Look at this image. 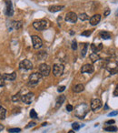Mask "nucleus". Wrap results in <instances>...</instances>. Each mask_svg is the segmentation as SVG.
<instances>
[{"mask_svg":"<svg viewBox=\"0 0 118 133\" xmlns=\"http://www.w3.org/2000/svg\"><path fill=\"white\" fill-rule=\"evenodd\" d=\"M114 96H118V85L116 86V88H115V91H114Z\"/></svg>","mask_w":118,"mask_h":133,"instance_id":"e433bc0d","label":"nucleus"},{"mask_svg":"<svg viewBox=\"0 0 118 133\" xmlns=\"http://www.w3.org/2000/svg\"><path fill=\"white\" fill-rule=\"evenodd\" d=\"M84 89H85V86H84V85L83 84H77L76 86H74V92H75V93H80V92L84 91Z\"/></svg>","mask_w":118,"mask_h":133,"instance_id":"aec40b11","label":"nucleus"},{"mask_svg":"<svg viewBox=\"0 0 118 133\" xmlns=\"http://www.w3.org/2000/svg\"><path fill=\"white\" fill-rule=\"evenodd\" d=\"M94 70V67L93 65L91 64H86V65H84L82 66V68H81V72L82 73H93Z\"/></svg>","mask_w":118,"mask_h":133,"instance_id":"f8f14e48","label":"nucleus"},{"mask_svg":"<svg viewBox=\"0 0 118 133\" xmlns=\"http://www.w3.org/2000/svg\"><path fill=\"white\" fill-rule=\"evenodd\" d=\"M19 67H20L21 69H24V70H29V69H32L33 67V64L32 62L28 59H24L20 62L19 64Z\"/></svg>","mask_w":118,"mask_h":133,"instance_id":"39448f33","label":"nucleus"},{"mask_svg":"<svg viewBox=\"0 0 118 133\" xmlns=\"http://www.w3.org/2000/svg\"><path fill=\"white\" fill-rule=\"evenodd\" d=\"M6 14L8 16V17H11V16H13V13H14V10H13V7H12L11 1H10V0H6Z\"/></svg>","mask_w":118,"mask_h":133,"instance_id":"ddd939ff","label":"nucleus"},{"mask_svg":"<svg viewBox=\"0 0 118 133\" xmlns=\"http://www.w3.org/2000/svg\"><path fill=\"white\" fill-rule=\"evenodd\" d=\"M72 49L73 50H76L77 49V43L75 40H73V42H72Z\"/></svg>","mask_w":118,"mask_h":133,"instance_id":"7c9ffc66","label":"nucleus"},{"mask_svg":"<svg viewBox=\"0 0 118 133\" xmlns=\"http://www.w3.org/2000/svg\"><path fill=\"white\" fill-rule=\"evenodd\" d=\"M65 95H61V96H59L56 100V109H59L60 107L63 105V103L65 102Z\"/></svg>","mask_w":118,"mask_h":133,"instance_id":"dca6fc26","label":"nucleus"},{"mask_svg":"<svg viewBox=\"0 0 118 133\" xmlns=\"http://www.w3.org/2000/svg\"><path fill=\"white\" fill-rule=\"evenodd\" d=\"M92 34V31L91 30H86V31H84V32H82V36H89L90 35Z\"/></svg>","mask_w":118,"mask_h":133,"instance_id":"c756f323","label":"nucleus"},{"mask_svg":"<svg viewBox=\"0 0 118 133\" xmlns=\"http://www.w3.org/2000/svg\"><path fill=\"white\" fill-rule=\"evenodd\" d=\"M42 74L40 72L33 73L29 76V79H28V86H35L39 82V80L42 79Z\"/></svg>","mask_w":118,"mask_h":133,"instance_id":"f03ea898","label":"nucleus"},{"mask_svg":"<svg viewBox=\"0 0 118 133\" xmlns=\"http://www.w3.org/2000/svg\"><path fill=\"white\" fill-rule=\"evenodd\" d=\"M80 127H81V126H80L77 122H74V123L72 124V128H73V130H78L80 129Z\"/></svg>","mask_w":118,"mask_h":133,"instance_id":"c85d7f7f","label":"nucleus"},{"mask_svg":"<svg viewBox=\"0 0 118 133\" xmlns=\"http://www.w3.org/2000/svg\"><path fill=\"white\" fill-rule=\"evenodd\" d=\"M65 89V86H61V87H58V88H57V91H58V92H63Z\"/></svg>","mask_w":118,"mask_h":133,"instance_id":"72a5a7b5","label":"nucleus"},{"mask_svg":"<svg viewBox=\"0 0 118 133\" xmlns=\"http://www.w3.org/2000/svg\"><path fill=\"white\" fill-rule=\"evenodd\" d=\"M64 72V66L61 64H55L53 66V74L56 77L61 76Z\"/></svg>","mask_w":118,"mask_h":133,"instance_id":"423d86ee","label":"nucleus"},{"mask_svg":"<svg viewBox=\"0 0 118 133\" xmlns=\"http://www.w3.org/2000/svg\"><path fill=\"white\" fill-rule=\"evenodd\" d=\"M4 85H5V81H4L3 76L0 74V87H3Z\"/></svg>","mask_w":118,"mask_h":133,"instance_id":"2f4dec72","label":"nucleus"},{"mask_svg":"<svg viewBox=\"0 0 118 133\" xmlns=\"http://www.w3.org/2000/svg\"><path fill=\"white\" fill-rule=\"evenodd\" d=\"M78 16L74 12H68L65 16V21L69 22V23H75L77 21Z\"/></svg>","mask_w":118,"mask_h":133,"instance_id":"1a4fd4ad","label":"nucleus"},{"mask_svg":"<svg viewBox=\"0 0 118 133\" xmlns=\"http://www.w3.org/2000/svg\"><path fill=\"white\" fill-rule=\"evenodd\" d=\"M117 114H118V111H113L111 112V113H109L108 116H109V117H113V116H115V115H117Z\"/></svg>","mask_w":118,"mask_h":133,"instance_id":"c9c22d12","label":"nucleus"},{"mask_svg":"<svg viewBox=\"0 0 118 133\" xmlns=\"http://www.w3.org/2000/svg\"><path fill=\"white\" fill-rule=\"evenodd\" d=\"M102 48H103V45H102L101 43H99L98 45H95V44H92L91 45V49L94 53H96V52L100 51L101 49H102Z\"/></svg>","mask_w":118,"mask_h":133,"instance_id":"f3484780","label":"nucleus"},{"mask_svg":"<svg viewBox=\"0 0 118 133\" xmlns=\"http://www.w3.org/2000/svg\"><path fill=\"white\" fill-rule=\"evenodd\" d=\"M89 111V106L86 103H81L74 108V115L78 118H84Z\"/></svg>","mask_w":118,"mask_h":133,"instance_id":"f257e3e1","label":"nucleus"},{"mask_svg":"<svg viewBox=\"0 0 118 133\" xmlns=\"http://www.w3.org/2000/svg\"><path fill=\"white\" fill-rule=\"evenodd\" d=\"M68 133H74V130H70V131H68Z\"/></svg>","mask_w":118,"mask_h":133,"instance_id":"a19ab883","label":"nucleus"},{"mask_svg":"<svg viewBox=\"0 0 118 133\" xmlns=\"http://www.w3.org/2000/svg\"><path fill=\"white\" fill-rule=\"evenodd\" d=\"M103 106V103L99 99H94V100H92L91 101V109L93 110H97V109H101Z\"/></svg>","mask_w":118,"mask_h":133,"instance_id":"6e6552de","label":"nucleus"},{"mask_svg":"<svg viewBox=\"0 0 118 133\" xmlns=\"http://www.w3.org/2000/svg\"><path fill=\"white\" fill-rule=\"evenodd\" d=\"M3 79L4 80H9V81H13V80H15L16 79V73L15 72H13L11 74H3Z\"/></svg>","mask_w":118,"mask_h":133,"instance_id":"2eb2a0df","label":"nucleus"},{"mask_svg":"<svg viewBox=\"0 0 118 133\" xmlns=\"http://www.w3.org/2000/svg\"><path fill=\"white\" fill-rule=\"evenodd\" d=\"M90 59H91L92 62H96L100 59V57H99V55H97L96 53H92L90 55Z\"/></svg>","mask_w":118,"mask_h":133,"instance_id":"4be33fe9","label":"nucleus"},{"mask_svg":"<svg viewBox=\"0 0 118 133\" xmlns=\"http://www.w3.org/2000/svg\"><path fill=\"white\" fill-rule=\"evenodd\" d=\"M64 7H65L64 6H49L48 10L52 13H55V12H57V11L62 10Z\"/></svg>","mask_w":118,"mask_h":133,"instance_id":"a211bd4d","label":"nucleus"},{"mask_svg":"<svg viewBox=\"0 0 118 133\" xmlns=\"http://www.w3.org/2000/svg\"><path fill=\"white\" fill-rule=\"evenodd\" d=\"M21 97H22V96H20V93H17L16 95H14V96L12 97V100H13L14 102H15V101H18V100L21 99Z\"/></svg>","mask_w":118,"mask_h":133,"instance_id":"a878e982","label":"nucleus"},{"mask_svg":"<svg viewBox=\"0 0 118 133\" xmlns=\"http://www.w3.org/2000/svg\"><path fill=\"white\" fill-rule=\"evenodd\" d=\"M115 123V120L114 119H111V120H108L105 122V124H114Z\"/></svg>","mask_w":118,"mask_h":133,"instance_id":"4c0bfd02","label":"nucleus"},{"mask_svg":"<svg viewBox=\"0 0 118 133\" xmlns=\"http://www.w3.org/2000/svg\"><path fill=\"white\" fill-rule=\"evenodd\" d=\"M116 16H118V11H116Z\"/></svg>","mask_w":118,"mask_h":133,"instance_id":"79ce46f5","label":"nucleus"},{"mask_svg":"<svg viewBox=\"0 0 118 133\" xmlns=\"http://www.w3.org/2000/svg\"><path fill=\"white\" fill-rule=\"evenodd\" d=\"M32 42H33V47H34L35 49H40L42 47V45H43L41 38L37 36H32Z\"/></svg>","mask_w":118,"mask_h":133,"instance_id":"9d476101","label":"nucleus"},{"mask_svg":"<svg viewBox=\"0 0 118 133\" xmlns=\"http://www.w3.org/2000/svg\"><path fill=\"white\" fill-rule=\"evenodd\" d=\"M49 26V23L46 20H44V19H41V20H36L33 23V27H35L36 30H44L45 28H47Z\"/></svg>","mask_w":118,"mask_h":133,"instance_id":"7ed1b4c3","label":"nucleus"},{"mask_svg":"<svg viewBox=\"0 0 118 133\" xmlns=\"http://www.w3.org/2000/svg\"><path fill=\"white\" fill-rule=\"evenodd\" d=\"M99 36L103 39H109V38H111V34L109 32H107V31H101L99 33Z\"/></svg>","mask_w":118,"mask_h":133,"instance_id":"6ab92c4d","label":"nucleus"},{"mask_svg":"<svg viewBox=\"0 0 118 133\" xmlns=\"http://www.w3.org/2000/svg\"><path fill=\"white\" fill-rule=\"evenodd\" d=\"M6 115V109L4 107L0 106V119H5Z\"/></svg>","mask_w":118,"mask_h":133,"instance_id":"412c9836","label":"nucleus"},{"mask_svg":"<svg viewBox=\"0 0 118 133\" xmlns=\"http://www.w3.org/2000/svg\"><path fill=\"white\" fill-rule=\"evenodd\" d=\"M4 130V126L2 124H0V131H1V130Z\"/></svg>","mask_w":118,"mask_h":133,"instance_id":"ea45409f","label":"nucleus"},{"mask_svg":"<svg viewBox=\"0 0 118 133\" xmlns=\"http://www.w3.org/2000/svg\"><path fill=\"white\" fill-rule=\"evenodd\" d=\"M100 20H101V15H99V14L94 15L90 18V24H91L92 26H96V25L100 22Z\"/></svg>","mask_w":118,"mask_h":133,"instance_id":"4468645a","label":"nucleus"},{"mask_svg":"<svg viewBox=\"0 0 118 133\" xmlns=\"http://www.w3.org/2000/svg\"><path fill=\"white\" fill-rule=\"evenodd\" d=\"M35 122H30L29 124L27 125L26 128H27V129H28V128H31V127H35Z\"/></svg>","mask_w":118,"mask_h":133,"instance_id":"f704fd0d","label":"nucleus"},{"mask_svg":"<svg viewBox=\"0 0 118 133\" xmlns=\"http://www.w3.org/2000/svg\"><path fill=\"white\" fill-rule=\"evenodd\" d=\"M78 17H79L80 20H82V21H86V20H88L89 17L86 15V13H82V14H80V15L78 16Z\"/></svg>","mask_w":118,"mask_h":133,"instance_id":"b1692460","label":"nucleus"},{"mask_svg":"<svg viewBox=\"0 0 118 133\" xmlns=\"http://www.w3.org/2000/svg\"><path fill=\"white\" fill-rule=\"evenodd\" d=\"M21 131V129L19 128H13V129H9L8 130V132H11V133H17V132H20Z\"/></svg>","mask_w":118,"mask_h":133,"instance_id":"bb28decb","label":"nucleus"},{"mask_svg":"<svg viewBox=\"0 0 118 133\" xmlns=\"http://www.w3.org/2000/svg\"><path fill=\"white\" fill-rule=\"evenodd\" d=\"M109 14H110V10H109V9H106V11L104 12V17H107Z\"/></svg>","mask_w":118,"mask_h":133,"instance_id":"58836bf2","label":"nucleus"},{"mask_svg":"<svg viewBox=\"0 0 118 133\" xmlns=\"http://www.w3.org/2000/svg\"><path fill=\"white\" fill-rule=\"evenodd\" d=\"M73 109H74V108H73V106L70 105V104H68L67 106H66V110H67L68 112H71Z\"/></svg>","mask_w":118,"mask_h":133,"instance_id":"473e14b6","label":"nucleus"},{"mask_svg":"<svg viewBox=\"0 0 118 133\" xmlns=\"http://www.w3.org/2000/svg\"><path fill=\"white\" fill-rule=\"evenodd\" d=\"M106 67H107L108 71L111 74H113V75H115V74H116L118 72V65L115 62H111V64L108 63Z\"/></svg>","mask_w":118,"mask_h":133,"instance_id":"9b49d317","label":"nucleus"},{"mask_svg":"<svg viewBox=\"0 0 118 133\" xmlns=\"http://www.w3.org/2000/svg\"><path fill=\"white\" fill-rule=\"evenodd\" d=\"M29 115H30V118H37V113L35 112V109H31Z\"/></svg>","mask_w":118,"mask_h":133,"instance_id":"393cba45","label":"nucleus"},{"mask_svg":"<svg viewBox=\"0 0 118 133\" xmlns=\"http://www.w3.org/2000/svg\"><path fill=\"white\" fill-rule=\"evenodd\" d=\"M34 98H35L34 93L28 92V93H27L26 95H23V96L21 97V100H22L24 103H26V104H30V103L33 101Z\"/></svg>","mask_w":118,"mask_h":133,"instance_id":"0eeeda50","label":"nucleus"},{"mask_svg":"<svg viewBox=\"0 0 118 133\" xmlns=\"http://www.w3.org/2000/svg\"><path fill=\"white\" fill-rule=\"evenodd\" d=\"M87 48H88V45L87 44H85V46H84V49H82V57H85L86 54V51H87Z\"/></svg>","mask_w":118,"mask_h":133,"instance_id":"cd10ccee","label":"nucleus"},{"mask_svg":"<svg viewBox=\"0 0 118 133\" xmlns=\"http://www.w3.org/2000/svg\"><path fill=\"white\" fill-rule=\"evenodd\" d=\"M103 130L105 131H110V132H114V131H117V128L115 126H108V127H105Z\"/></svg>","mask_w":118,"mask_h":133,"instance_id":"5701e85b","label":"nucleus"},{"mask_svg":"<svg viewBox=\"0 0 118 133\" xmlns=\"http://www.w3.org/2000/svg\"><path fill=\"white\" fill-rule=\"evenodd\" d=\"M51 68L47 64H41L39 66V72L41 73L43 77H47L50 74Z\"/></svg>","mask_w":118,"mask_h":133,"instance_id":"20e7f679","label":"nucleus"}]
</instances>
